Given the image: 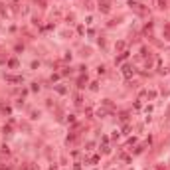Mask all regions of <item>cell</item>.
Returning a JSON list of instances; mask_svg holds the SVG:
<instances>
[{"label":"cell","instance_id":"cell-1","mask_svg":"<svg viewBox=\"0 0 170 170\" xmlns=\"http://www.w3.org/2000/svg\"><path fill=\"white\" fill-rule=\"evenodd\" d=\"M123 73H125V77H131V73H133V67L125 65V67H123Z\"/></svg>","mask_w":170,"mask_h":170},{"label":"cell","instance_id":"cell-2","mask_svg":"<svg viewBox=\"0 0 170 170\" xmlns=\"http://www.w3.org/2000/svg\"><path fill=\"white\" fill-rule=\"evenodd\" d=\"M8 81H22V77H16V75H6Z\"/></svg>","mask_w":170,"mask_h":170},{"label":"cell","instance_id":"cell-3","mask_svg":"<svg viewBox=\"0 0 170 170\" xmlns=\"http://www.w3.org/2000/svg\"><path fill=\"white\" fill-rule=\"evenodd\" d=\"M158 8H166V0H158Z\"/></svg>","mask_w":170,"mask_h":170},{"label":"cell","instance_id":"cell-4","mask_svg":"<svg viewBox=\"0 0 170 170\" xmlns=\"http://www.w3.org/2000/svg\"><path fill=\"white\" fill-rule=\"evenodd\" d=\"M99 8H101L103 12H109V4H101V6H99Z\"/></svg>","mask_w":170,"mask_h":170}]
</instances>
